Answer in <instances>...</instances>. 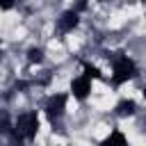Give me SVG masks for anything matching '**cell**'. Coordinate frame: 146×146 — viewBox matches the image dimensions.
<instances>
[{
	"label": "cell",
	"instance_id": "obj_12",
	"mask_svg": "<svg viewBox=\"0 0 146 146\" xmlns=\"http://www.w3.org/2000/svg\"><path fill=\"white\" fill-rule=\"evenodd\" d=\"M84 7H87V0H78L75 2V11H82Z\"/></svg>",
	"mask_w": 146,
	"mask_h": 146
},
{
	"label": "cell",
	"instance_id": "obj_4",
	"mask_svg": "<svg viewBox=\"0 0 146 146\" xmlns=\"http://www.w3.org/2000/svg\"><path fill=\"white\" fill-rule=\"evenodd\" d=\"M71 91H73V96H75L78 100H84V98L89 96V91H91V78H87V75L75 78V80L71 82Z\"/></svg>",
	"mask_w": 146,
	"mask_h": 146
},
{
	"label": "cell",
	"instance_id": "obj_9",
	"mask_svg": "<svg viewBox=\"0 0 146 146\" xmlns=\"http://www.w3.org/2000/svg\"><path fill=\"white\" fill-rule=\"evenodd\" d=\"M84 75H87V78H94V80H96V78H100V71H98L96 66H91V64H84Z\"/></svg>",
	"mask_w": 146,
	"mask_h": 146
},
{
	"label": "cell",
	"instance_id": "obj_2",
	"mask_svg": "<svg viewBox=\"0 0 146 146\" xmlns=\"http://www.w3.org/2000/svg\"><path fill=\"white\" fill-rule=\"evenodd\" d=\"M112 71H114V75H112L114 84H123V82H128V80H132V78L137 75V66H135V62L128 59L125 55H119V57L114 59Z\"/></svg>",
	"mask_w": 146,
	"mask_h": 146
},
{
	"label": "cell",
	"instance_id": "obj_13",
	"mask_svg": "<svg viewBox=\"0 0 146 146\" xmlns=\"http://www.w3.org/2000/svg\"><path fill=\"white\" fill-rule=\"evenodd\" d=\"M100 2H105V0H100Z\"/></svg>",
	"mask_w": 146,
	"mask_h": 146
},
{
	"label": "cell",
	"instance_id": "obj_6",
	"mask_svg": "<svg viewBox=\"0 0 146 146\" xmlns=\"http://www.w3.org/2000/svg\"><path fill=\"white\" fill-rule=\"evenodd\" d=\"M135 100H121L119 105H116V116H130V114H135Z\"/></svg>",
	"mask_w": 146,
	"mask_h": 146
},
{
	"label": "cell",
	"instance_id": "obj_3",
	"mask_svg": "<svg viewBox=\"0 0 146 146\" xmlns=\"http://www.w3.org/2000/svg\"><path fill=\"white\" fill-rule=\"evenodd\" d=\"M64 110H66V94H55V96H50V100H48V105H46L48 119H50V121L59 119V116L64 114Z\"/></svg>",
	"mask_w": 146,
	"mask_h": 146
},
{
	"label": "cell",
	"instance_id": "obj_1",
	"mask_svg": "<svg viewBox=\"0 0 146 146\" xmlns=\"http://www.w3.org/2000/svg\"><path fill=\"white\" fill-rule=\"evenodd\" d=\"M36 130H39V116H36V112H25V114L18 116V121L14 125V139H18V141L21 139H34Z\"/></svg>",
	"mask_w": 146,
	"mask_h": 146
},
{
	"label": "cell",
	"instance_id": "obj_8",
	"mask_svg": "<svg viewBox=\"0 0 146 146\" xmlns=\"http://www.w3.org/2000/svg\"><path fill=\"white\" fill-rule=\"evenodd\" d=\"M9 114L5 110H0V132H9Z\"/></svg>",
	"mask_w": 146,
	"mask_h": 146
},
{
	"label": "cell",
	"instance_id": "obj_7",
	"mask_svg": "<svg viewBox=\"0 0 146 146\" xmlns=\"http://www.w3.org/2000/svg\"><path fill=\"white\" fill-rule=\"evenodd\" d=\"M103 144H125V135L119 132V130H114V132H110V135L103 139Z\"/></svg>",
	"mask_w": 146,
	"mask_h": 146
},
{
	"label": "cell",
	"instance_id": "obj_10",
	"mask_svg": "<svg viewBox=\"0 0 146 146\" xmlns=\"http://www.w3.org/2000/svg\"><path fill=\"white\" fill-rule=\"evenodd\" d=\"M41 59H43V50H41V48H32V50H30V62H36V64H39Z\"/></svg>",
	"mask_w": 146,
	"mask_h": 146
},
{
	"label": "cell",
	"instance_id": "obj_5",
	"mask_svg": "<svg viewBox=\"0 0 146 146\" xmlns=\"http://www.w3.org/2000/svg\"><path fill=\"white\" fill-rule=\"evenodd\" d=\"M57 25H59V30H62V32H71V30L78 25V11H75V9H68V11H64V14L59 16Z\"/></svg>",
	"mask_w": 146,
	"mask_h": 146
},
{
	"label": "cell",
	"instance_id": "obj_11",
	"mask_svg": "<svg viewBox=\"0 0 146 146\" xmlns=\"http://www.w3.org/2000/svg\"><path fill=\"white\" fill-rule=\"evenodd\" d=\"M16 0H0V9H11Z\"/></svg>",
	"mask_w": 146,
	"mask_h": 146
}]
</instances>
